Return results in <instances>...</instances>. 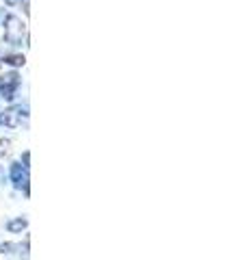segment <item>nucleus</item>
<instances>
[{"mask_svg":"<svg viewBox=\"0 0 247 260\" xmlns=\"http://www.w3.org/2000/svg\"><path fill=\"white\" fill-rule=\"evenodd\" d=\"M24 35H26V24H24L18 15H9L5 22V39L13 46L22 44Z\"/></svg>","mask_w":247,"mask_h":260,"instance_id":"1","label":"nucleus"},{"mask_svg":"<svg viewBox=\"0 0 247 260\" xmlns=\"http://www.w3.org/2000/svg\"><path fill=\"white\" fill-rule=\"evenodd\" d=\"M11 180L18 189H24L28 193V169L20 165V162H13L11 165Z\"/></svg>","mask_w":247,"mask_h":260,"instance_id":"2","label":"nucleus"},{"mask_svg":"<svg viewBox=\"0 0 247 260\" xmlns=\"http://www.w3.org/2000/svg\"><path fill=\"white\" fill-rule=\"evenodd\" d=\"M18 85H20V76L18 74H7V76H3V80H0V93H3L5 100H13Z\"/></svg>","mask_w":247,"mask_h":260,"instance_id":"3","label":"nucleus"},{"mask_svg":"<svg viewBox=\"0 0 247 260\" xmlns=\"http://www.w3.org/2000/svg\"><path fill=\"white\" fill-rule=\"evenodd\" d=\"M22 115H28L26 109H9V111H3V113H0V126L18 128Z\"/></svg>","mask_w":247,"mask_h":260,"instance_id":"4","label":"nucleus"},{"mask_svg":"<svg viewBox=\"0 0 247 260\" xmlns=\"http://www.w3.org/2000/svg\"><path fill=\"white\" fill-rule=\"evenodd\" d=\"M7 230L9 232H22V230H26V219H13V221L7 223Z\"/></svg>","mask_w":247,"mask_h":260,"instance_id":"5","label":"nucleus"},{"mask_svg":"<svg viewBox=\"0 0 247 260\" xmlns=\"http://www.w3.org/2000/svg\"><path fill=\"white\" fill-rule=\"evenodd\" d=\"M5 63L20 68V65H24V56H22V54H7V56H5Z\"/></svg>","mask_w":247,"mask_h":260,"instance_id":"6","label":"nucleus"},{"mask_svg":"<svg viewBox=\"0 0 247 260\" xmlns=\"http://www.w3.org/2000/svg\"><path fill=\"white\" fill-rule=\"evenodd\" d=\"M11 249H15L13 243H0V254H9Z\"/></svg>","mask_w":247,"mask_h":260,"instance_id":"7","label":"nucleus"},{"mask_svg":"<svg viewBox=\"0 0 247 260\" xmlns=\"http://www.w3.org/2000/svg\"><path fill=\"white\" fill-rule=\"evenodd\" d=\"M5 182H7V174H5L3 165H0V184H5Z\"/></svg>","mask_w":247,"mask_h":260,"instance_id":"8","label":"nucleus"},{"mask_svg":"<svg viewBox=\"0 0 247 260\" xmlns=\"http://www.w3.org/2000/svg\"><path fill=\"white\" fill-rule=\"evenodd\" d=\"M7 145H9L7 141H0V154H5V152H7Z\"/></svg>","mask_w":247,"mask_h":260,"instance_id":"9","label":"nucleus"}]
</instances>
